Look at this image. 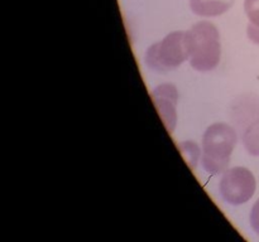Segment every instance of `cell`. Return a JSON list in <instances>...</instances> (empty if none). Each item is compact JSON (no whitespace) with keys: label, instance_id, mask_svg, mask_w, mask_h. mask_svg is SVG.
<instances>
[{"label":"cell","instance_id":"4","mask_svg":"<svg viewBox=\"0 0 259 242\" xmlns=\"http://www.w3.org/2000/svg\"><path fill=\"white\" fill-rule=\"evenodd\" d=\"M255 188V176L249 169L244 166H233L227 169L219 184L223 199L233 206L247 203L254 196Z\"/></svg>","mask_w":259,"mask_h":242},{"label":"cell","instance_id":"8","mask_svg":"<svg viewBox=\"0 0 259 242\" xmlns=\"http://www.w3.org/2000/svg\"><path fill=\"white\" fill-rule=\"evenodd\" d=\"M243 144L248 154L259 156V120L253 121L243 134Z\"/></svg>","mask_w":259,"mask_h":242},{"label":"cell","instance_id":"2","mask_svg":"<svg viewBox=\"0 0 259 242\" xmlns=\"http://www.w3.org/2000/svg\"><path fill=\"white\" fill-rule=\"evenodd\" d=\"M190 65L199 72L215 70L222 59V43L218 28L210 22H199L187 32Z\"/></svg>","mask_w":259,"mask_h":242},{"label":"cell","instance_id":"5","mask_svg":"<svg viewBox=\"0 0 259 242\" xmlns=\"http://www.w3.org/2000/svg\"><path fill=\"white\" fill-rule=\"evenodd\" d=\"M152 101L157 108L159 117L163 121L164 128L172 134L177 125V102L179 90L172 83H162L151 92Z\"/></svg>","mask_w":259,"mask_h":242},{"label":"cell","instance_id":"11","mask_svg":"<svg viewBox=\"0 0 259 242\" xmlns=\"http://www.w3.org/2000/svg\"><path fill=\"white\" fill-rule=\"evenodd\" d=\"M247 35L249 38L250 42L255 43V44H259V27L257 25L249 23L247 27Z\"/></svg>","mask_w":259,"mask_h":242},{"label":"cell","instance_id":"6","mask_svg":"<svg viewBox=\"0 0 259 242\" xmlns=\"http://www.w3.org/2000/svg\"><path fill=\"white\" fill-rule=\"evenodd\" d=\"M234 0H190V9L199 17L211 18L227 13Z\"/></svg>","mask_w":259,"mask_h":242},{"label":"cell","instance_id":"3","mask_svg":"<svg viewBox=\"0 0 259 242\" xmlns=\"http://www.w3.org/2000/svg\"><path fill=\"white\" fill-rule=\"evenodd\" d=\"M187 59H190L189 38L187 32L181 30L168 33L163 39L148 47L144 54L149 70L158 73L169 72Z\"/></svg>","mask_w":259,"mask_h":242},{"label":"cell","instance_id":"10","mask_svg":"<svg viewBox=\"0 0 259 242\" xmlns=\"http://www.w3.org/2000/svg\"><path fill=\"white\" fill-rule=\"evenodd\" d=\"M249 221H250V226H252L253 231H254L255 233L259 236V198L254 203V206L252 207V211H250V216H249Z\"/></svg>","mask_w":259,"mask_h":242},{"label":"cell","instance_id":"9","mask_svg":"<svg viewBox=\"0 0 259 242\" xmlns=\"http://www.w3.org/2000/svg\"><path fill=\"white\" fill-rule=\"evenodd\" d=\"M244 12L249 23L259 27V0H245Z\"/></svg>","mask_w":259,"mask_h":242},{"label":"cell","instance_id":"7","mask_svg":"<svg viewBox=\"0 0 259 242\" xmlns=\"http://www.w3.org/2000/svg\"><path fill=\"white\" fill-rule=\"evenodd\" d=\"M177 148H179L180 153H181L182 158L185 159V161H186V164L189 165V168L196 169L197 164H199L202 155L199 144L191 140H186L177 144Z\"/></svg>","mask_w":259,"mask_h":242},{"label":"cell","instance_id":"1","mask_svg":"<svg viewBox=\"0 0 259 242\" xmlns=\"http://www.w3.org/2000/svg\"><path fill=\"white\" fill-rule=\"evenodd\" d=\"M237 144V133L225 123L210 125L202 136L201 163L211 175L223 173L228 169L230 156Z\"/></svg>","mask_w":259,"mask_h":242}]
</instances>
